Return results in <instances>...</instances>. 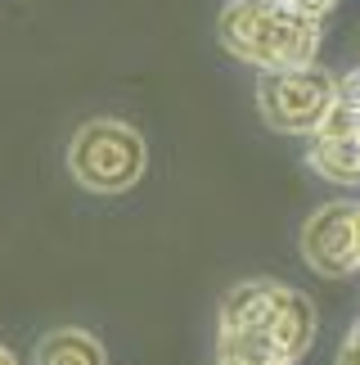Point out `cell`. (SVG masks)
<instances>
[{"label":"cell","instance_id":"obj_1","mask_svg":"<svg viewBox=\"0 0 360 365\" xmlns=\"http://www.w3.org/2000/svg\"><path fill=\"white\" fill-rule=\"evenodd\" d=\"M216 36L257 73H293L311 68L320 54L324 14H311L293 0H226Z\"/></svg>","mask_w":360,"mask_h":365},{"label":"cell","instance_id":"obj_2","mask_svg":"<svg viewBox=\"0 0 360 365\" xmlns=\"http://www.w3.org/2000/svg\"><path fill=\"white\" fill-rule=\"evenodd\" d=\"M315 302L280 279H239L216 312V334H243L284 361H302L315 343Z\"/></svg>","mask_w":360,"mask_h":365},{"label":"cell","instance_id":"obj_3","mask_svg":"<svg viewBox=\"0 0 360 365\" xmlns=\"http://www.w3.org/2000/svg\"><path fill=\"white\" fill-rule=\"evenodd\" d=\"M149 167L144 135L117 118H95L68 145V172L90 194H127Z\"/></svg>","mask_w":360,"mask_h":365},{"label":"cell","instance_id":"obj_4","mask_svg":"<svg viewBox=\"0 0 360 365\" xmlns=\"http://www.w3.org/2000/svg\"><path fill=\"white\" fill-rule=\"evenodd\" d=\"M342 100V77L324 68H293V73H261L257 77V108L270 131L284 135H315Z\"/></svg>","mask_w":360,"mask_h":365},{"label":"cell","instance_id":"obj_5","mask_svg":"<svg viewBox=\"0 0 360 365\" xmlns=\"http://www.w3.org/2000/svg\"><path fill=\"white\" fill-rule=\"evenodd\" d=\"M302 257L315 275L347 279L360 271V240H356V203L338 199L315 207L302 226Z\"/></svg>","mask_w":360,"mask_h":365},{"label":"cell","instance_id":"obj_6","mask_svg":"<svg viewBox=\"0 0 360 365\" xmlns=\"http://www.w3.org/2000/svg\"><path fill=\"white\" fill-rule=\"evenodd\" d=\"M307 167L334 185H360V131L351 135H311Z\"/></svg>","mask_w":360,"mask_h":365},{"label":"cell","instance_id":"obj_7","mask_svg":"<svg viewBox=\"0 0 360 365\" xmlns=\"http://www.w3.org/2000/svg\"><path fill=\"white\" fill-rule=\"evenodd\" d=\"M32 365H108V352L86 329H50L36 343Z\"/></svg>","mask_w":360,"mask_h":365},{"label":"cell","instance_id":"obj_8","mask_svg":"<svg viewBox=\"0 0 360 365\" xmlns=\"http://www.w3.org/2000/svg\"><path fill=\"white\" fill-rule=\"evenodd\" d=\"M338 365H360V320L351 325V334L342 339V347H338Z\"/></svg>","mask_w":360,"mask_h":365},{"label":"cell","instance_id":"obj_9","mask_svg":"<svg viewBox=\"0 0 360 365\" xmlns=\"http://www.w3.org/2000/svg\"><path fill=\"white\" fill-rule=\"evenodd\" d=\"M293 5H302V9H311V14H329L338 5V0H293Z\"/></svg>","mask_w":360,"mask_h":365},{"label":"cell","instance_id":"obj_10","mask_svg":"<svg viewBox=\"0 0 360 365\" xmlns=\"http://www.w3.org/2000/svg\"><path fill=\"white\" fill-rule=\"evenodd\" d=\"M0 365H18V356H14V352H9L5 343H0Z\"/></svg>","mask_w":360,"mask_h":365},{"label":"cell","instance_id":"obj_11","mask_svg":"<svg viewBox=\"0 0 360 365\" xmlns=\"http://www.w3.org/2000/svg\"><path fill=\"white\" fill-rule=\"evenodd\" d=\"M356 240H360V203H356Z\"/></svg>","mask_w":360,"mask_h":365}]
</instances>
